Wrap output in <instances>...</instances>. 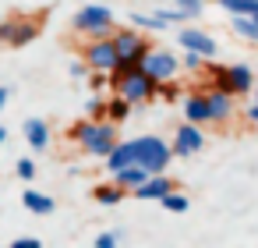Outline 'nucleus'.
Returning <instances> with one entry per match:
<instances>
[{"mask_svg": "<svg viewBox=\"0 0 258 248\" xmlns=\"http://www.w3.org/2000/svg\"><path fill=\"white\" fill-rule=\"evenodd\" d=\"M15 170H18V177H22V181H32V177H36V160L22 156V160L15 163Z\"/></svg>", "mask_w": 258, "mask_h": 248, "instance_id": "nucleus-30", "label": "nucleus"}, {"mask_svg": "<svg viewBox=\"0 0 258 248\" xmlns=\"http://www.w3.org/2000/svg\"><path fill=\"white\" fill-rule=\"evenodd\" d=\"M219 8L233 18H258V0H219Z\"/></svg>", "mask_w": 258, "mask_h": 248, "instance_id": "nucleus-20", "label": "nucleus"}, {"mask_svg": "<svg viewBox=\"0 0 258 248\" xmlns=\"http://www.w3.org/2000/svg\"><path fill=\"white\" fill-rule=\"evenodd\" d=\"M159 206H163L166 213H187V209H191V199H187V195H180V191H173V195H166Z\"/></svg>", "mask_w": 258, "mask_h": 248, "instance_id": "nucleus-26", "label": "nucleus"}, {"mask_svg": "<svg viewBox=\"0 0 258 248\" xmlns=\"http://www.w3.org/2000/svg\"><path fill=\"white\" fill-rule=\"evenodd\" d=\"M68 75H71V78H89L92 71H89V64L78 57V61H71V64H68Z\"/></svg>", "mask_w": 258, "mask_h": 248, "instance_id": "nucleus-32", "label": "nucleus"}, {"mask_svg": "<svg viewBox=\"0 0 258 248\" xmlns=\"http://www.w3.org/2000/svg\"><path fill=\"white\" fill-rule=\"evenodd\" d=\"M92 199H96L99 206H120V202L127 199V191H124L120 184H113V181H103V184L92 188Z\"/></svg>", "mask_w": 258, "mask_h": 248, "instance_id": "nucleus-18", "label": "nucleus"}, {"mask_svg": "<svg viewBox=\"0 0 258 248\" xmlns=\"http://www.w3.org/2000/svg\"><path fill=\"white\" fill-rule=\"evenodd\" d=\"M131 142H135V160H138L142 170H149L152 177L166 174V167H170V160H173V145H170L166 138H159V135H142V138H131Z\"/></svg>", "mask_w": 258, "mask_h": 248, "instance_id": "nucleus-6", "label": "nucleus"}, {"mask_svg": "<svg viewBox=\"0 0 258 248\" xmlns=\"http://www.w3.org/2000/svg\"><path fill=\"white\" fill-rule=\"evenodd\" d=\"M170 145H173V156H184V160H187V156H195V153L205 149V131L184 121V124L177 128V135H173Z\"/></svg>", "mask_w": 258, "mask_h": 248, "instance_id": "nucleus-10", "label": "nucleus"}, {"mask_svg": "<svg viewBox=\"0 0 258 248\" xmlns=\"http://www.w3.org/2000/svg\"><path fill=\"white\" fill-rule=\"evenodd\" d=\"M131 25H135L138 32H142V29H145V32H163V29H166V25H163L156 15H138V11L131 15Z\"/></svg>", "mask_w": 258, "mask_h": 248, "instance_id": "nucleus-24", "label": "nucleus"}, {"mask_svg": "<svg viewBox=\"0 0 258 248\" xmlns=\"http://www.w3.org/2000/svg\"><path fill=\"white\" fill-rule=\"evenodd\" d=\"M230 29H233V36H240L244 43H254V46H258V22H254V18H233Z\"/></svg>", "mask_w": 258, "mask_h": 248, "instance_id": "nucleus-22", "label": "nucleus"}, {"mask_svg": "<svg viewBox=\"0 0 258 248\" xmlns=\"http://www.w3.org/2000/svg\"><path fill=\"white\" fill-rule=\"evenodd\" d=\"M152 15H156L163 25H184V22H191V18H187L184 11H177V8H156Z\"/></svg>", "mask_w": 258, "mask_h": 248, "instance_id": "nucleus-25", "label": "nucleus"}, {"mask_svg": "<svg viewBox=\"0 0 258 248\" xmlns=\"http://www.w3.org/2000/svg\"><path fill=\"white\" fill-rule=\"evenodd\" d=\"M113 50H117V57H120V71H131V68H142L145 57H149L156 46H152V39H149L145 32H138L135 25H120V29L113 32Z\"/></svg>", "mask_w": 258, "mask_h": 248, "instance_id": "nucleus-3", "label": "nucleus"}, {"mask_svg": "<svg viewBox=\"0 0 258 248\" xmlns=\"http://www.w3.org/2000/svg\"><path fill=\"white\" fill-rule=\"evenodd\" d=\"M92 244L96 248H120V230H103V234H96Z\"/></svg>", "mask_w": 258, "mask_h": 248, "instance_id": "nucleus-29", "label": "nucleus"}, {"mask_svg": "<svg viewBox=\"0 0 258 248\" xmlns=\"http://www.w3.org/2000/svg\"><path fill=\"white\" fill-rule=\"evenodd\" d=\"M106 107H110V100L99 92V96H92V100L85 103V117L96 121V124H103V121H106Z\"/></svg>", "mask_w": 258, "mask_h": 248, "instance_id": "nucleus-23", "label": "nucleus"}, {"mask_svg": "<svg viewBox=\"0 0 258 248\" xmlns=\"http://www.w3.org/2000/svg\"><path fill=\"white\" fill-rule=\"evenodd\" d=\"M205 100H209V114H212V124H226L230 117H233V96L230 92H219V89H205Z\"/></svg>", "mask_w": 258, "mask_h": 248, "instance_id": "nucleus-14", "label": "nucleus"}, {"mask_svg": "<svg viewBox=\"0 0 258 248\" xmlns=\"http://www.w3.org/2000/svg\"><path fill=\"white\" fill-rule=\"evenodd\" d=\"M209 78H212V89L219 92H230L233 100L237 96H247L254 89V71L247 64H209L205 68Z\"/></svg>", "mask_w": 258, "mask_h": 248, "instance_id": "nucleus-5", "label": "nucleus"}, {"mask_svg": "<svg viewBox=\"0 0 258 248\" xmlns=\"http://www.w3.org/2000/svg\"><path fill=\"white\" fill-rule=\"evenodd\" d=\"M89 4H103V0H89Z\"/></svg>", "mask_w": 258, "mask_h": 248, "instance_id": "nucleus-37", "label": "nucleus"}, {"mask_svg": "<svg viewBox=\"0 0 258 248\" xmlns=\"http://www.w3.org/2000/svg\"><path fill=\"white\" fill-rule=\"evenodd\" d=\"M184 121L195 124V128L212 124V114H209V100H205V92H187V96H184Z\"/></svg>", "mask_w": 258, "mask_h": 248, "instance_id": "nucleus-11", "label": "nucleus"}, {"mask_svg": "<svg viewBox=\"0 0 258 248\" xmlns=\"http://www.w3.org/2000/svg\"><path fill=\"white\" fill-rule=\"evenodd\" d=\"M103 163H106V174H110V177H117V174H124V170L138 167V160H135V142H131V138H124V142H120V145H117Z\"/></svg>", "mask_w": 258, "mask_h": 248, "instance_id": "nucleus-12", "label": "nucleus"}, {"mask_svg": "<svg viewBox=\"0 0 258 248\" xmlns=\"http://www.w3.org/2000/svg\"><path fill=\"white\" fill-rule=\"evenodd\" d=\"M71 25H75V32H82L89 43H96V39H113V32L120 29L117 18H113V11H110L106 4H85V8H78L75 18H71Z\"/></svg>", "mask_w": 258, "mask_h": 248, "instance_id": "nucleus-2", "label": "nucleus"}, {"mask_svg": "<svg viewBox=\"0 0 258 248\" xmlns=\"http://www.w3.org/2000/svg\"><path fill=\"white\" fill-rule=\"evenodd\" d=\"M254 22H258V18H254Z\"/></svg>", "mask_w": 258, "mask_h": 248, "instance_id": "nucleus-38", "label": "nucleus"}, {"mask_svg": "<svg viewBox=\"0 0 258 248\" xmlns=\"http://www.w3.org/2000/svg\"><path fill=\"white\" fill-rule=\"evenodd\" d=\"M39 32H43V15H22L18 32H15V39H11V50H22V46L36 43Z\"/></svg>", "mask_w": 258, "mask_h": 248, "instance_id": "nucleus-16", "label": "nucleus"}, {"mask_svg": "<svg viewBox=\"0 0 258 248\" xmlns=\"http://www.w3.org/2000/svg\"><path fill=\"white\" fill-rule=\"evenodd\" d=\"M149 177H152L149 170H142V167H131V170H124V174H117V177H110V181H113V184H120L127 195H135V191H138V188H142Z\"/></svg>", "mask_w": 258, "mask_h": 248, "instance_id": "nucleus-19", "label": "nucleus"}, {"mask_svg": "<svg viewBox=\"0 0 258 248\" xmlns=\"http://www.w3.org/2000/svg\"><path fill=\"white\" fill-rule=\"evenodd\" d=\"M4 142H8V128H4V124H0V145H4Z\"/></svg>", "mask_w": 258, "mask_h": 248, "instance_id": "nucleus-36", "label": "nucleus"}, {"mask_svg": "<svg viewBox=\"0 0 258 248\" xmlns=\"http://www.w3.org/2000/svg\"><path fill=\"white\" fill-rule=\"evenodd\" d=\"M8 248H43V241H39V237H18V241H11Z\"/></svg>", "mask_w": 258, "mask_h": 248, "instance_id": "nucleus-33", "label": "nucleus"}, {"mask_svg": "<svg viewBox=\"0 0 258 248\" xmlns=\"http://www.w3.org/2000/svg\"><path fill=\"white\" fill-rule=\"evenodd\" d=\"M177 43H180L184 54H198V57H205V61L216 57V39H212L205 29H198V25L180 29V32H177Z\"/></svg>", "mask_w": 258, "mask_h": 248, "instance_id": "nucleus-9", "label": "nucleus"}, {"mask_svg": "<svg viewBox=\"0 0 258 248\" xmlns=\"http://www.w3.org/2000/svg\"><path fill=\"white\" fill-rule=\"evenodd\" d=\"M180 64H184L187 71H202V68H209V61H205V57H198V54H184V57H180Z\"/></svg>", "mask_w": 258, "mask_h": 248, "instance_id": "nucleus-31", "label": "nucleus"}, {"mask_svg": "<svg viewBox=\"0 0 258 248\" xmlns=\"http://www.w3.org/2000/svg\"><path fill=\"white\" fill-rule=\"evenodd\" d=\"M180 68H184L180 57L170 54V50H163V46H156V50L145 57V64H142V71H145L152 82H159V85H163V82H173V78L180 75Z\"/></svg>", "mask_w": 258, "mask_h": 248, "instance_id": "nucleus-8", "label": "nucleus"}, {"mask_svg": "<svg viewBox=\"0 0 258 248\" xmlns=\"http://www.w3.org/2000/svg\"><path fill=\"white\" fill-rule=\"evenodd\" d=\"M131 114H135V107H131L124 96H110V107H106V121H110V124H124Z\"/></svg>", "mask_w": 258, "mask_h": 248, "instance_id": "nucleus-21", "label": "nucleus"}, {"mask_svg": "<svg viewBox=\"0 0 258 248\" xmlns=\"http://www.w3.org/2000/svg\"><path fill=\"white\" fill-rule=\"evenodd\" d=\"M173 8H177V11H184L187 18H198V15H202V8H205V0H173Z\"/></svg>", "mask_w": 258, "mask_h": 248, "instance_id": "nucleus-28", "label": "nucleus"}, {"mask_svg": "<svg viewBox=\"0 0 258 248\" xmlns=\"http://www.w3.org/2000/svg\"><path fill=\"white\" fill-rule=\"evenodd\" d=\"M18 22H22V15H8L4 22H0V46H11V39L18 32Z\"/></svg>", "mask_w": 258, "mask_h": 248, "instance_id": "nucleus-27", "label": "nucleus"}, {"mask_svg": "<svg viewBox=\"0 0 258 248\" xmlns=\"http://www.w3.org/2000/svg\"><path fill=\"white\" fill-rule=\"evenodd\" d=\"M247 121H251V124H258V100L247 107Z\"/></svg>", "mask_w": 258, "mask_h": 248, "instance_id": "nucleus-34", "label": "nucleus"}, {"mask_svg": "<svg viewBox=\"0 0 258 248\" xmlns=\"http://www.w3.org/2000/svg\"><path fill=\"white\" fill-rule=\"evenodd\" d=\"M22 131H25V142H29L36 153H46V149H50V121H46V117H25Z\"/></svg>", "mask_w": 258, "mask_h": 248, "instance_id": "nucleus-15", "label": "nucleus"}, {"mask_svg": "<svg viewBox=\"0 0 258 248\" xmlns=\"http://www.w3.org/2000/svg\"><path fill=\"white\" fill-rule=\"evenodd\" d=\"M113 96H124L131 107H142V103H152L156 96H159V82H152L142 68H131V71H117L113 75Z\"/></svg>", "mask_w": 258, "mask_h": 248, "instance_id": "nucleus-4", "label": "nucleus"}, {"mask_svg": "<svg viewBox=\"0 0 258 248\" xmlns=\"http://www.w3.org/2000/svg\"><path fill=\"white\" fill-rule=\"evenodd\" d=\"M68 138H71L85 156H92V160H106V156L120 145V138H117V124H110V121L96 124V121H89V117L75 121V124L68 128Z\"/></svg>", "mask_w": 258, "mask_h": 248, "instance_id": "nucleus-1", "label": "nucleus"}, {"mask_svg": "<svg viewBox=\"0 0 258 248\" xmlns=\"http://www.w3.org/2000/svg\"><path fill=\"white\" fill-rule=\"evenodd\" d=\"M78 54H82V61L89 64V71H99V75H117V71H120V57H117V50H113V39L85 43Z\"/></svg>", "mask_w": 258, "mask_h": 248, "instance_id": "nucleus-7", "label": "nucleus"}, {"mask_svg": "<svg viewBox=\"0 0 258 248\" xmlns=\"http://www.w3.org/2000/svg\"><path fill=\"white\" fill-rule=\"evenodd\" d=\"M22 206H25L29 213H36V216H50V213L57 209V202H53L46 191H39V188H25V191H22Z\"/></svg>", "mask_w": 258, "mask_h": 248, "instance_id": "nucleus-17", "label": "nucleus"}, {"mask_svg": "<svg viewBox=\"0 0 258 248\" xmlns=\"http://www.w3.org/2000/svg\"><path fill=\"white\" fill-rule=\"evenodd\" d=\"M173 191H177V181L166 177V174H159V177H149V181L135 191V199H142V202H163V199L173 195Z\"/></svg>", "mask_w": 258, "mask_h": 248, "instance_id": "nucleus-13", "label": "nucleus"}, {"mask_svg": "<svg viewBox=\"0 0 258 248\" xmlns=\"http://www.w3.org/2000/svg\"><path fill=\"white\" fill-rule=\"evenodd\" d=\"M8 96H11V89H8V85H0V110H4V103H8Z\"/></svg>", "mask_w": 258, "mask_h": 248, "instance_id": "nucleus-35", "label": "nucleus"}]
</instances>
